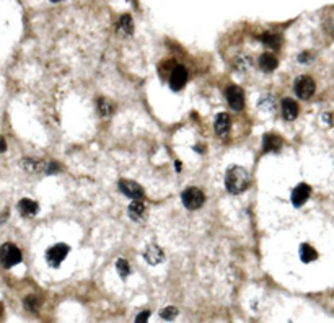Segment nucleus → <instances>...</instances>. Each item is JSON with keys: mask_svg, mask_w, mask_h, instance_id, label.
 <instances>
[{"mask_svg": "<svg viewBox=\"0 0 334 323\" xmlns=\"http://www.w3.org/2000/svg\"><path fill=\"white\" fill-rule=\"evenodd\" d=\"M250 173L243 167H230L225 173V188L230 194H242L250 188Z\"/></svg>", "mask_w": 334, "mask_h": 323, "instance_id": "1", "label": "nucleus"}, {"mask_svg": "<svg viewBox=\"0 0 334 323\" xmlns=\"http://www.w3.org/2000/svg\"><path fill=\"white\" fill-rule=\"evenodd\" d=\"M181 201H183L186 209L196 211V209H199V208L204 206L206 196H204V193H202L201 189L191 186V188H187V189L183 191V194H181Z\"/></svg>", "mask_w": 334, "mask_h": 323, "instance_id": "2", "label": "nucleus"}, {"mask_svg": "<svg viewBox=\"0 0 334 323\" xmlns=\"http://www.w3.org/2000/svg\"><path fill=\"white\" fill-rule=\"evenodd\" d=\"M0 260H2L4 268H12L21 261V252L17 245L13 244H4L0 248Z\"/></svg>", "mask_w": 334, "mask_h": 323, "instance_id": "3", "label": "nucleus"}, {"mask_svg": "<svg viewBox=\"0 0 334 323\" xmlns=\"http://www.w3.org/2000/svg\"><path fill=\"white\" fill-rule=\"evenodd\" d=\"M294 90H295L297 97H299V98H302V100H310V98L315 95L316 85H315L313 78H311V77L302 75V77H299V78L295 80Z\"/></svg>", "mask_w": 334, "mask_h": 323, "instance_id": "4", "label": "nucleus"}, {"mask_svg": "<svg viewBox=\"0 0 334 323\" xmlns=\"http://www.w3.org/2000/svg\"><path fill=\"white\" fill-rule=\"evenodd\" d=\"M70 252V247L65 245V244H57L54 247H51L47 252H46V260L51 266L57 268L59 264L65 260V256L69 255Z\"/></svg>", "mask_w": 334, "mask_h": 323, "instance_id": "5", "label": "nucleus"}, {"mask_svg": "<svg viewBox=\"0 0 334 323\" xmlns=\"http://www.w3.org/2000/svg\"><path fill=\"white\" fill-rule=\"evenodd\" d=\"M227 101L231 109H235V111H242L245 108V95H243V90L236 85H231L227 88Z\"/></svg>", "mask_w": 334, "mask_h": 323, "instance_id": "6", "label": "nucleus"}, {"mask_svg": "<svg viewBox=\"0 0 334 323\" xmlns=\"http://www.w3.org/2000/svg\"><path fill=\"white\" fill-rule=\"evenodd\" d=\"M187 82V70L183 65H176L175 69L171 70V75H170V88L173 92H179L183 90L184 85Z\"/></svg>", "mask_w": 334, "mask_h": 323, "instance_id": "7", "label": "nucleus"}, {"mask_svg": "<svg viewBox=\"0 0 334 323\" xmlns=\"http://www.w3.org/2000/svg\"><path fill=\"white\" fill-rule=\"evenodd\" d=\"M119 189L122 194H126L130 199H144V189L137 185L135 181L130 180H121L119 181Z\"/></svg>", "mask_w": 334, "mask_h": 323, "instance_id": "8", "label": "nucleus"}, {"mask_svg": "<svg viewBox=\"0 0 334 323\" xmlns=\"http://www.w3.org/2000/svg\"><path fill=\"white\" fill-rule=\"evenodd\" d=\"M310 194H311V188L307 183H300V185H297V188L292 191V204L295 208H302V206L310 199Z\"/></svg>", "mask_w": 334, "mask_h": 323, "instance_id": "9", "label": "nucleus"}, {"mask_svg": "<svg viewBox=\"0 0 334 323\" xmlns=\"http://www.w3.org/2000/svg\"><path fill=\"white\" fill-rule=\"evenodd\" d=\"M127 214L132 220H144L145 216H147V209H145V204L142 203V199H134L132 203L129 204L127 208Z\"/></svg>", "mask_w": 334, "mask_h": 323, "instance_id": "10", "label": "nucleus"}, {"mask_svg": "<svg viewBox=\"0 0 334 323\" xmlns=\"http://www.w3.org/2000/svg\"><path fill=\"white\" fill-rule=\"evenodd\" d=\"M163 252L162 248L157 247V245H150L147 250L144 252V260L147 261L150 266H157V264H160L163 261Z\"/></svg>", "mask_w": 334, "mask_h": 323, "instance_id": "11", "label": "nucleus"}, {"mask_svg": "<svg viewBox=\"0 0 334 323\" xmlns=\"http://www.w3.org/2000/svg\"><path fill=\"white\" fill-rule=\"evenodd\" d=\"M280 108H282V116L285 117L287 121H294L297 116H299V105L290 100V98H284L280 103Z\"/></svg>", "mask_w": 334, "mask_h": 323, "instance_id": "12", "label": "nucleus"}, {"mask_svg": "<svg viewBox=\"0 0 334 323\" xmlns=\"http://www.w3.org/2000/svg\"><path fill=\"white\" fill-rule=\"evenodd\" d=\"M230 128H231V117H230L227 113L217 114V117H215V124H214V129H215L217 134H219V136L227 134V132L230 131Z\"/></svg>", "mask_w": 334, "mask_h": 323, "instance_id": "13", "label": "nucleus"}, {"mask_svg": "<svg viewBox=\"0 0 334 323\" xmlns=\"http://www.w3.org/2000/svg\"><path fill=\"white\" fill-rule=\"evenodd\" d=\"M38 209H39L38 203L28 199V197H25V199H21L18 203V211H20V214L23 216V217H33V216H36Z\"/></svg>", "mask_w": 334, "mask_h": 323, "instance_id": "14", "label": "nucleus"}, {"mask_svg": "<svg viewBox=\"0 0 334 323\" xmlns=\"http://www.w3.org/2000/svg\"><path fill=\"white\" fill-rule=\"evenodd\" d=\"M282 147V139L277 134H264L263 149L264 152H277Z\"/></svg>", "mask_w": 334, "mask_h": 323, "instance_id": "15", "label": "nucleus"}, {"mask_svg": "<svg viewBox=\"0 0 334 323\" xmlns=\"http://www.w3.org/2000/svg\"><path fill=\"white\" fill-rule=\"evenodd\" d=\"M277 59H275L272 54H263L259 57V67L263 72H272L277 69Z\"/></svg>", "mask_w": 334, "mask_h": 323, "instance_id": "16", "label": "nucleus"}, {"mask_svg": "<svg viewBox=\"0 0 334 323\" xmlns=\"http://www.w3.org/2000/svg\"><path fill=\"white\" fill-rule=\"evenodd\" d=\"M299 253H300V260L303 263H311L318 258V253L313 247H310L308 244H302L300 248H299Z\"/></svg>", "mask_w": 334, "mask_h": 323, "instance_id": "17", "label": "nucleus"}, {"mask_svg": "<svg viewBox=\"0 0 334 323\" xmlns=\"http://www.w3.org/2000/svg\"><path fill=\"white\" fill-rule=\"evenodd\" d=\"M119 29L122 33L126 34H132L134 31V23H132V18L129 17V15H122V17L119 18V23H118Z\"/></svg>", "mask_w": 334, "mask_h": 323, "instance_id": "18", "label": "nucleus"}, {"mask_svg": "<svg viewBox=\"0 0 334 323\" xmlns=\"http://www.w3.org/2000/svg\"><path fill=\"white\" fill-rule=\"evenodd\" d=\"M98 113L103 116V117H108L111 113H113V105L108 100H105V98H101L100 101H98Z\"/></svg>", "mask_w": 334, "mask_h": 323, "instance_id": "19", "label": "nucleus"}, {"mask_svg": "<svg viewBox=\"0 0 334 323\" xmlns=\"http://www.w3.org/2000/svg\"><path fill=\"white\" fill-rule=\"evenodd\" d=\"M261 41H263L264 44H267L269 48L277 49L280 38H279V36H275V34H271V33H264L263 36H261Z\"/></svg>", "mask_w": 334, "mask_h": 323, "instance_id": "20", "label": "nucleus"}, {"mask_svg": "<svg viewBox=\"0 0 334 323\" xmlns=\"http://www.w3.org/2000/svg\"><path fill=\"white\" fill-rule=\"evenodd\" d=\"M116 269H118V273L121 274L122 279H126L129 274H130V266L126 260H118L116 261Z\"/></svg>", "mask_w": 334, "mask_h": 323, "instance_id": "21", "label": "nucleus"}, {"mask_svg": "<svg viewBox=\"0 0 334 323\" xmlns=\"http://www.w3.org/2000/svg\"><path fill=\"white\" fill-rule=\"evenodd\" d=\"M160 315H162L163 320H171V318H175L176 315H178V308L176 307H166V308H163Z\"/></svg>", "mask_w": 334, "mask_h": 323, "instance_id": "22", "label": "nucleus"}, {"mask_svg": "<svg viewBox=\"0 0 334 323\" xmlns=\"http://www.w3.org/2000/svg\"><path fill=\"white\" fill-rule=\"evenodd\" d=\"M25 307L30 308V310H36V308L39 307V304L34 297H28V299H25Z\"/></svg>", "mask_w": 334, "mask_h": 323, "instance_id": "23", "label": "nucleus"}, {"mask_svg": "<svg viewBox=\"0 0 334 323\" xmlns=\"http://www.w3.org/2000/svg\"><path fill=\"white\" fill-rule=\"evenodd\" d=\"M149 315H150V312H142V313H139V315H137V318H135V321H137V323H142V321H147V320H149Z\"/></svg>", "mask_w": 334, "mask_h": 323, "instance_id": "24", "label": "nucleus"}, {"mask_svg": "<svg viewBox=\"0 0 334 323\" xmlns=\"http://www.w3.org/2000/svg\"><path fill=\"white\" fill-rule=\"evenodd\" d=\"M311 59H313V56H310L308 53H303L299 56V62H310Z\"/></svg>", "mask_w": 334, "mask_h": 323, "instance_id": "25", "label": "nucleus"}, {"mask_svg": "<svg viewBox=\"0 0 334 323\" xmlns=\"http://www.w3.org/2000/svg\"><path fill=\"white\" fill-rule=\"evenodd\" d=\"M323 119H324V123L331 124V114H324V116H323Z\"/></svg>", "mask_w": 334, "mask_h": 323, "instance_id": "26", "label": "nucleus"}, {"mask_svg": "<svg viewBox=\"0 0 334 323\" xmlns=\"http://www.w3.org/2000/svg\"><path fill=\"white\" fill-rule=\"evenodd\" d=\"M51 2H61V0H51Z\"/></svg>", "mask_w": 334, "mask_h": 323, "instance_id": "27", "label": "nucleus"}]
</instances>
